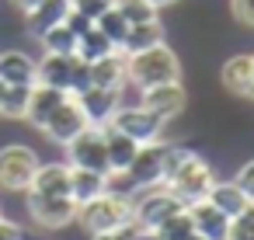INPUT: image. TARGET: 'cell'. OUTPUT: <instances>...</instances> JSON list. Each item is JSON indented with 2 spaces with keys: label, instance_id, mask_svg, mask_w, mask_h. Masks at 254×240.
Segmentation results:
<instances>
[{
  "label": "cell",
  "instance_id": "1",
  "mask_svg": "<svg viewBox=\"0 0 254 240\" xmlns=\"http://www.w3.org/2000/svg\"><path fill=\"white\" fill-rule=\"evenodd\" d=\"M216 181H219V178H216L212 164H209L202 153L185 150V146H171L164 184H167V188H171L185 205L209 198V191H212V184H216Z\"/></svg>",
  "mask_w": 254,
  "mask_h": 240
},
{
  "label": "cell",
  "instance_id": "2",
  "mask_svg": "<svg viewBox=\"0 0 254 240\" xmlns=\"http://www.w3.org/2000/svg\"><path fill=\"white\" fill-rule=\"evenodd\" d=\"M126 80L136 91H146L157 84H178L181 80V60L174 56V49L167 42H160L153 49L126 56Z\"/></svg>",
  "mask_w": 254,
  "mask_h": 240
},
{
  "label": "cell",
  "instance_id": "3",
  "mask_svg": "<svg viewBox=\"0 0 254 240\" xmlns=\"http://www.w3.org/2000/svg\"><path fill=\"white\" fill-rule=\"evenodd\" d=\"M77 223L84 226V233H108V230L129 226V223H132L129 191H119V188L112 184L105 195H98L94 202H87V205L77 209Z\"/></svg>",
  "mask_w": 254,
  "mask_h": 240
},
{
  "label": "cell",
  "instance_id": "4",
  "mask_svg": "<svg viewBox=\"0 0 254 240\" xmlns=\"http://www.w3.org/2000/svg\"><path fill=\"white\" fill-rule=\"evenodd\" d=\"M129 205H132V226L139 230H157L164 219H171L174 212L185 209V202L160 181V184H143L129 191Z\"/></svg>",
  "mask_w": 254,
  "mask_h": 240
},
{
  "label": "cell",
  "instance_id": "5",
  "mask_svg": "<svg viewBox=\"0 0 254 240\" xmlns=\"http://www.w3.org/2000/svg\"><path fill=\"white\" fill-rule=\"evenodd\" d=\"M35 84L56 87L63 94H80L87 87V63L73 53V56H53L42 53V60H35Z\"/></svg>",
  "mask_w": 254,
  "mask_h": 240
},
{
  "label": "cell",
  "instance_id": "6",
  "mask_svg": "<svg viewBox=\"0 0 254 240\" xmlns=\"http://www.w3.org/2000/svg\"><path fill=\"white\" fill-rule=\"evenodd\" d=\"M39 164L42 160H39V153L28 143L0 146V188H4V191H28Z\"/></svg>",
  "mask_w": 254,
  "mask_h": 240
},
{
  "label": "cell",
  "instance_id": "7",
  "mask_svg": "<svg viewBox=\"0 0 254 240\" xmlns=\"http://www.w3.org/2000/svg\"><path fill=\"white\" fill-rule=\"evenodd\" d=\"M25 209H28V219L42 230H63V226L77 223V202L70 195H32V191H25Z\"/></svg>",
  "mask_w": 254,
  "mask_h": 240
},
{
  "label": "cell",
  "instance_id": "8",
  "mask_svg": "<svg viewBox=\"0 0 254 240\" xmlns=\"http://www.w3.org/2000/svg\"><path fill=\"white\" fill-rule=\"evenodd\" d=\"M108 125H115L119 132H126V136L136 139L139 146H146V143L164 139V125H167V122L157 119L153 112H146L143 105H119Z\"/></svg>",
  "mask_w": 254,
  "mask_h": 240
},
{
  "label": "cell",
  "instance_id": "9",
  "mask_svg": "<svg viewBox=\"0 0 254 240\" xmlns=\"http://www.w3.org/2000/svg\"><path fill=\"white\" fill-rule=\"evenodd\" d=\"M66 164L70 167H84V171H98L108 174V150H105V132L101 125H87L80 136H73L66 146Z\"/></svg>",
  "mask_w": 254,
  "mask_h": 240
},
{
  "label": "cell",
  "instance_id": "10",
  "mask_svg": "<svg viewBox=\"0 0 254 240\" xmlns=\"http://www.w3.org/2000/svg\"><path fill=\"white\" fill-rule=\"evenodd\" d=\"M171 146H174V143H164V139L139 146V153H136L132 167L126 171V178L132 181V188H143V184H160V181H164V174H167V157H171Z\"/></svg>",
  "mask_w": 254,
  "mask_h": 240
},
{
  "label": "cell",
  "instance_id": "11",
  "mask_svg": "<svg viewBox=\"0 0 254 240\" xmlns=\"http://www.w3.org/2000/svg\"><path fill=\"white\" fill-rule=\"evenodd\" d=\"M87 125H91V122L84 119V112H80L77 98L70 94V98H66V101H63V105H60L53 115H49V122H46L39 132H42L49 143H56V146H66V143H70L73 136H80Z\"/></svg>",
  "mask_w": 254,
  "mask_h": 240
},
{
  "label": "cell",
  "instance_id": "12",
  "mask_svg": "<svg viewBox=\"0 0 254 240\" xmlns=\"http://www.w3.org/2000/svg\"><path fill=\"white\" fill-rule=\"evenodd\" d=\"M185 101H188V94H185V87H181V80H178V84H157V87L139 91V101H136V105H143V108L153 112L157 119L171 122V119H178V115L185 112Z\"/></svg>",
  "mask_w": 254,
  "mask_h": 240
},
{
  "label": "cell",
  "instance_id": "13",
  "mask_svg": "<svg viewBox=\"0 0 254 240\" xmlns=\"http://www.w3.org/2000/svg\"><path fill=\"white\" fill-rule=\"evenodd\" d=\"M73 98H77V105L91 125H108L115 108L122 105V91H105V87H84Z\"/></svg>",
  "mask_w": 254,
  "mask_h": 240
},
{
  "label": "cell",
  "instance_id": "14",
  "mask_svg": "<svg viewBox=\"0 0 254 240\" xmlns=\"http://www.w3.org/2000/svg\"><path fill=\"white\" fill-rule=\"evenodd\" d=\"M101 132H105V150H108V174L126 178V171L132 167V160L139 153V143L129 139L126 132H119L115 125H101Z\"/></svg>",
  "mask_w": 254,
  "mask_h": 240
},
{
  "label": "cell",
  "instance_id": "15",
  "mask_svg": "<svg viewBox=\"0 0 254 240\" xmlns=\"http://www.w3.org/2000/svg\"><path fill=\"white\" fill-rule=\"evenodd\" d=\"M188 216H191V226H195V233H198L202 240H226V233H230V216H223L209 198L191 202V205H188Z\"/></svg>",
  "mask_w": 254,
  "mask_h": 240
},
{
  "label": "cell",
  "instance_id": "16",
  "mask_svg": "<svg viewBox=\"0 0 254 240\" xmlns=\"http://www.w3.org/2000/svg\"><path fill=\"white\" fill-rule=\"evenodd\" d=\"M126 80V53H108L98 63H87V87H105V91H122Z\"/></svg>",
  "mask_w": 254,
  "mask_h": 240
},
{
  "label": "cell",
  "instance_id": "17",
  "mask_svg": "<svg viewBox=\"0 0 254 240\" xmlns=\"http://www.w3.org/2000/svg\"><path fill=\"white\" fill-rule=\"evenodd\" d=\"M0 80L7 87H32L35 84V60L25 49H0Z\"/></svg>",
  "mask_w": 254,
  "mask_h": 240
},
{
  "label": "cell",
  "instance_id": "18",
  "mask_svg": "<svg viewBox=\"0 0 254 240\" xmlns=\"http://www.w3.org/2000/svg\"><path fill=\"white\" fill-rule=\"evenodd\" d=\"M66 14H70V0H42L35 11H28V14H25V32L39 42L49 28L63 25V21H66Z\"/></svg>",
  "mask_w": 254,
  "mask_h": 240
},
{
  "label": "cell",
  "instance_id": "19",
  "mask_svg": "<svg viewBox=\"0 0 254 240\" xmlns=\"http://www.w3.org/2000/svg\"><path fill=\"white\" fill-rule=\"evenodd\" d=\"M70 94H63V91H56V87H46V84H32V94H28V112H25V122L28 125H35V129H42L46 122H49V115L66 101Z\"/></svg>",
  "mask_w": 254,
  "mask_h": 240
},
{
  "label": "cell",
  "instance_id": "20",
  "mask_svg": "<svg viewBox=\"0 0 254 240\" xmlns=\"http://www.w3.org/2000/svg\"><path fill=\"white\" fill-rule=\"evenodd\" d=\"M32 195H70V164L66 160H53V164H39L32 184Z\"/></svg>",
  "mask_w": 254,
  "mask_h": 240
},
{
  "label": "cell",
  "instance_id": "21",
  "mask_svg": "<svg viewBox=\"0 0 254 240\" xmlns=\"http://www.w3.org/2000/svg\"><path fill=\"white\" fill-rule=\"evenodd\" d=\"M112 188V174H98V171H84V167H70V198L80 205L94 202L98 195H105Z\"/></svg>",
  "mask_w": 254,
  "mask_h": 240
},
{
  "label": "cell",
  "instance_id": "22",
  "mask_svg": "<svg viewBox=\"0 0 254 240\" xmlns=\"http://www.w3.org/2000/svg\"><path fill=\"white\" fill-rule=\"evenodd\" d=\"M254 80V66H251V56H230L223 66H219V84L230 91V94H237V98H244V91H247V84Z\"/></svg>",
  "mask_w": 254,
  "mask_h": 240
},
{
  "label": "cell",
  "instance_id": "23",
  "mask_svg": "<svg viewBox=\"0 0 254 240\" xmlns=\"http://www.w3.org/2000/svg\"><path fill=\"white\" fill-rule=\"evenodd\" d=\"M160 42H164V25H160V18H153V21H143V25H132V28H129V39H126L122 53L132 56V53L153 49V46H160Z\"/></svg>",
  "mask_w": 254,
  "mask_h": 240
},
{
  "label": "cell",
  "instance_id": "24",
  "mask_svg": "<svg viewBox=\"0 0 254 240\" xmlns=\"http://www.w3.org/2000/svg\"><path fill=\"white\" fill-rule=\"evenodd\" d=\"M209 202H212L223 216H230V219H233V216H240V212L251 205V202L244 198V191H240L233 181H216V184H212V191H209Z\"/></svg>",
  "mask_w": 254,
  "mask_h": 240
},
{
  "label": "cell",
  "instance_id": "25",
  "mask_svg": "<svg viewBox=\"0 0 254 240\" xmlns=\"http://www.w3.org/2000/svg\"><path fill=\"white\" fill-rule=\"evenodd\" d=\"M108 53H119V49H115V46H112V42H108L94 25L77 39V56H80L84 63H98V60H105Z\"/></svg>",
  "mask_w": 254,
  "mask_h": 240
},
{
  "label": "cell",
  "instance_id": "26",
  "mask_svg": "<svg viewBox=\"0 0 254 240\" xmlns=\"http://www.w3.org/2000/svg\"><path fill=\"white\" fill-rule=\"evenodd\" d=\"M94 28H98V32H101V35H105L119 53H122V46H126V39H129V28H132V25H129L115 7H112V11H105V14L94 21Z\"/></svg>",
  "mask_w": 254,
  "mask_h": 240
},
{
  "label": "cell",
  "instance_id": "27",
  "mask_svg": "<svg viewBox=\"0 0 254 240\" xmlns=\"http://www.w3.org/2000/svg\"><path fill=\"white\" fill-rule=\"evenodd\" d=\"M39 46H42V53H53V56H73L77 53V35L66 25H56L39 39Z\"/></svg>",
  "mask_w": 254,
  "mask_h": 240
},
{
  "label": "cell",
  "instance_id": "28",
  "mask_svg": "<svg viewBox=\"0 0 254 240\" xmlns=\"http://www.w3.org/2000/svg\"><path fill=\"white\" fill-rule=\"evenodd\" d=\"M28 94H32V87H7L4 105H0V119L25 122V112H28Z\"/></svg>",
  "mask_w": 254,
  "mask_h": 240
},
{
  "label": "cell",
  "instance_id": "29",
  "mask_svg": "<svg viewBox=\"0 0 254 240\" xmlns=\"http://www.w3.org/2000/svg\"><path fill=\"white\" fill-rule=\"evenodd\" d=\"M157 233H160L164 240H188V237L195 233V226H191V216H188V205H185L181 212H174L171 219H164V223L157 226Z\"/></svg>",
  "mask_w": 254,
  "mask_h": 240
},
{
  "label": "cell",
  "instance_id": "30",
  "mask_svg": "<svg viewBox=\"0 0 254 240\" xmlns=\"http://www.w3.org/2000/svg\"><path fill=\"white\" fill-rule=\"evenodd\" d=\"M115 11H119L129 25H143V21H153V18H157V7L146 4V0H115Z\"/></svg>",
  "mask_w": 254,
  "mask_h": 240
},
{
  "label": "cell",
  "instance_id": "31",
  "mask_svg": "<svg viewBox=\"0 0 254 240\" xmlns=\"http://www.w3.org/2000/svg\"><path fill=\"white\" fill-rule=\"evenodd\" d=\"M226 240H254V202H251L240 216L230 219V233H226Z\"/></svg>",
  "mask_w": 254,
  "mask_h": 240
},
{
  "label": "cell",
  "instance_id": "32",
  "mask_svg": "<svg viewBox=\"0 0 254 240\" xmlns=\"http://www.w3.org/2000/svg\"><path fill=\"white\" fill-rule=\"evenodd\" d=\"M115 7V0H70V11H77V14H84V18H91V21H98L105 11H112Z\"/></svg>",
  "mask_w": 254,
  "mask_h": 240
},
{
  "label": "cell",
  "instance_id": "33",
  "mask_svg": "<svg viewBox=\"0 0 254 240\" xmlns=\"http://www.w3.org/2000/svg\"><path fill=\"white\" fill-rule=\"evenodd\" d=\"M233 184L244 191V198L247 202H254V160H247L240 171H237V178H233Z\"/></svg>",
  "mask_w": 254,
  "mask_h": 240
},
{
  "label": "cell",
  "instance_id": "34",
  "mask_svg": "<svg viewBox=\"0 0 254 240\" xmlns=\"http://www.w3.org/2000/svg\"><path fill=\"white\" fill-rule=\"evenodd\" d=\"M0 240H28V233H25L21 223H14V219H7L0 212Z\"/></svg>",
  "mask_w": 254,
  "mask_h": 240
},
{
  "label": "cell",
  "instance_id": "35",
  "mask_svg": "<svg viewBox=\"0 0 254 240\" xmlns=\"http://www.w3.org/2000/svg\"><path fill=\"white\" fill-rule=\"evenodd\" d=\"M230 11L240 25H251L254 28V0H230Z\"/></svg>",
  "mask_w": 254,
  "mask_h": 240
},
{
  "label": "cell",
  "instance_id": "36",
  "mask_svg": "<svg viewBox=\"0 0 254 240\" xmlns=\"http://www.w3.org/2000/svg\"><path fill=\"white\" fill-rule=\"evenodd\" d=\"M63 25H66V28H70V32H73V35L80 39V35H84V32H87V28H91L94 21H91V18H84V14H77V11H70Z\"/></svg>",
  "mask_w": 254,
  "mask_h": 240
},
{
  "label": "cell",
  "instance_id": "37",
  "mask_svg": "<svg viewBox=\"0 0 254 240\" xmlns=\"http://www.w3.org/2000/svg\"><path fill=\"white\" fill-rule=\"evenodd\" d=\"M132 233H136V226L129 223V226H119V230H108V233H91V240H132Z\"/></svg>",
  "mask_w": 254,
  "mask_h": 240
},
{
  "label": "cell",
  "instance_id": "38",
  "mask_svg": "<svg viewBox=\"0 0 254 240\" xmlns=\"http://www.w3.org/2000/svg\"><path fill=\"white\" fill-rule=\"evenodd\" d=\"M7 4H11V7H14V11H18L21 18H25L28 11H35V7L42 4V0H7Z\"/></svg>",
  "mask_w": 254,
  "mask_h": 240
},
{
  "label": "cell",
  "instance_id": "39",
  "mask_svg": "<svg viewBox=\"0 0 254 240\" xmlns=\"http://www.w3.org/2000/svg\"><path fill=\"white\" fill-rule=\"evenodd\" d=\"M132 240H164V237H160L157 230H139V226H136V233H132Z\"/></svg>",
  "mask_w": 254,
  "mask_h": 240
},
{
  "label": "cell",
  "instance_id": "40",
  "mask_svg": "<svg viewBox=\"0 0 254 240\" xmlns=\"http://www.w3.org/2000/svg\"><path fill=\"white\" fill-rule=\"evenodd\" d=\"M146 4H153L157 11H164V7H171V4H178V0H146Z\"/></svg>",
  "mask_w": 254,
  "mask_h": 240
},
{
  "label": "cell",
  "instance_id": "41",
  "mask_svg": "<svg viewBox=\"0 0 254 240\" xmlns=\"http://www.w3.org/2000/svg\"><path fill=\"white\" fill-rule=\"evenodd\" d=\"M244 98H247V101H254V80L247 84V91H244Z\"/></svg>",
  "mask_w": 254,
  "mask_h": 240
},
{
  "label": "cell",
  "instance_id": "42",
  "mask_svg": "<svg viewBox=\"0 0 254 240\" xmlns=\"http://www.w3.org/2000/svg\"><path fill=\"white\" fill-rule=\"evenodd\" d=\"M4 94H7V84H4V80H0V105H4Z\"/></svg>",
  "mask_w": 254,
  "mask_h": 240
},
{
  "label": "cell",
  "instance_id": "43",
  "mask_svg": "<svg viewBox=\"0 0 254 240\" xmlns=\"http://www.w3.org/2000/svg\"><path fill=\"white\" fill-rule=\"evenodd\" d=\"M188 240H202V237H198V233H191V237H188Z\"/></svg>",
  "mask_w": 254,
  "mask_h": 240
},
{
  "label": "cell",
  "instance_id": "44",
  "mask_svg": "<svg viewBox=\"0 0 254 240\" xmlns=\"http://www.w3.org/2000/svg\"><path fill=\"white\" fill-rule=\"evenodd\" d=\"M251 66H254V53H251Z\"/></svg>",
  "mask_w": 254,
  "mask_h": 240
}]
</instances>
